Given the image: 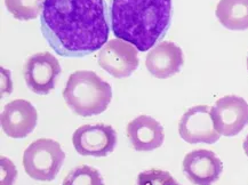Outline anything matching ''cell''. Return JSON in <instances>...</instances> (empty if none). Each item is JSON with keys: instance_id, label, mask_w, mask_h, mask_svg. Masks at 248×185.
Here are the masks:
<instances>
[{"instance_id": "obj_7", "label": "cell", "mask_w": 248, "mask_h": 185, "mask_svg": "<svg viewBox=\"0 0 248 185\" xmlns=\"http://www.w3.org/2000/svg\"><path fill=\"white\" fill-rule=\"evenodd\" d=\"M212 117L220 135L236 136L248 125V103L237 95H228L215 102Z\"/></svg>"}, {"instance_id": "obj_11", "label": "cell", "mask_w": 248, "mask_h": 185, "mask_svg": "<svg viewBox=\"0 0 248 185\" xmlns=\"http://www.w3.org/2000/svg\"><path fill=\"white\" fill-rule=\"evenodd\" d=\"M38 113L29 101L15 100L5 105L0 117L1 128L12 139H24L36 128Z\"/></svg>"}, {"instance_id": "obj_2", "label": "cell", "mask_w": 248, "mask_h": 185, "mask_svg": "<svg viewBox=\"0 0 248 185\" xmlns=\"http://www.w3.org/2000/svg\"><path fill=\"white\" fill-rule=\"evenodd\" d=\"M171 0H111L110 24L114 36L147 52L166 34Z\"/></svg>"}, {"instance_id": "obj_13", "label": "cell", "mask_w": 248, "mask_h": 185, "mask_svg": "<svg viewBox=\"0 0 248 185\" xmlns=\"http://www.w3.org/2000/svg\"><path fill=\"white\" fill-rule=\"evenodd\" d=\"M127 136L136 151H152L163 145L164 127L150 116H139L127 126Z\"/></svg>"}, {"instance_id": "obj_20", "label": "cell", "mask_w": 248, "mask_h": 185, "mask_svg": "<svg viewBox=\"0 0 248 185\" xmlns=\"http://www.w3.org/2000/svg\"><path fill=\"white\" fill-rule=\"evenodd\" d=\"M168 185H181V184H179V183H177V182L176 181H173V182H170V184H168Z\"/></svg>"}, {"instance_id": "obj_18", "label": "cell", "mask_w": 248, "mask_h": 185, "mask_svg": "<svg viewBox=\"0 0 248 185\" xmlns=\"http://www.w3.org/2000/svg\"><path fill=\"white\" fill-rule=\"evenodd\" d=\"M0 168H1V185H13L16 180L17 170L13 162L6 157L0 158Z\"/></svg>"}, {"instance_id": "obj_6", "label": "cell", "mask_w": 248, "mask_h": 185, "mask_svg": "<svg viewBox=\"0 0 248 185\" xmlns=\"http://www.w3.org/2000/svg\"><path fill=\"white\" fill-rule=\"evenodd\" d=\"M72 143L79 154L87 157H107L117 145V132L112 126L97 123L84 125L72 135Z\"/></svg>"}, {"instance_id": "obj_15", "label": "cell", "mask_w": 248, "mask_h": 185, "mask_svg": "<svg viewBox=\"0 0 248 185\" xmlns=\"http://www.w3.org/2000/svg\"><path fill=\"white\" fill-rule=\"evenodd\" d=\"M45 0H5L7 11L16 20L30 21L34 20L43 12Z\"/></svg>"}, {"instance_id": "obj_16", "label": "cell", "mask_w": 248, "mask_h": 185, "mask_svg": "<svg viewBox=\"0 0 248 185\" xmlns=\"http://www.w3.org/2000/svg\"><path fill=\"white\" fill-rule=\"evenodd\" d=\"M62 185H104V181L97 169L82 165L72 169Z\"/></svg>"}, {"instance_id": "obj_17", "label": "cell", "mask_w": 248, "mask_h": 185, "mask_svg": "<svg viewBox=\"0 0 248 185\" xmlns=\"http://www.w3.org/2000/svg\"><path fill=\"white\" fill-rule=\"evenodd\" d=\"M173 181V176L168 171L149 169L139 174L136 185H168Z\"/></svg>"}, {"instance_id": "obj_1", "label": "cell", "mask_w": 248, "mask_h": 185, "mask_svg": "<svg viewBox=\"0 0 248 185\" xmlns=\"http://www.w3.org/2000/svg\"><path fill=\"white\" fill-rule=\"evenodd\" d=\"M41 33L57 55L85 57L109 38L104 0H45Z\"/></svg>"}, {"instance_id": "obj_12", "label": "cell", "mask_w": 248, "mask_h": 185, "mask_svg": "<svg viewBox=\"0 0 248 185\" xmlns=\"http://www.w3.org/2000/svg\"><path fill=\"white\" fill-rule=\"evenodd\" d=\"M183 64L182 48L171 41H161L149 52L145 60L148 71L159 79H167L177 75Z\"/></svg>"}, {"instance_id": "obj_14", "label": "cell", "mask_w": 248, "mask_h": 185, "mask_svg": "<svg viewBox=\"0 0 248 185\" xmlns=\"http://www.w3.org/2000/svg\"><path fill=\"white\" fill-rule=\"evenodd\" d=\"M215 15L228 30H248V0H220Z\"/></svg>"}, {"instance_id": "obj_10", "label": "cell", "mask_w": 248, "mask_h": 185, "mask_svg": "<svg viewBox=\"0 0 248 185\" xmlns=\"http://www.w3.org/2000/svg\"><path fill=\"white\" fill-rule=\"evenodd\" d=\"M183 171L192 184L213 185L220 178L223 164L213 151L193 150L184 157Z\"/></svg>"}, {"instance_id": "obj_4", "label": "cell", "mask_w": 248, "mask_h": 185, "mask_svg": "<svg viewBox=\"0 0 248 185\" xmlns=\"http://www.w3.org/2000/svg\"><path fill=\"white\" fill-rule=\"evenodd\" d=\"M65 153L59 142L39 139L31 143L23 153L25 173L33 180L50 182L64 164Z\"/></svg>"}, {"instance_id": "obj_3", "label": "cell", "mask_w": 248, "mask_h": 185, "mask_svg": "<svg viewBox=\"0 0 248 185\" xmlns=\"http://www.w3.org/2000/svg\"><path fill=\"white\" fill-rule=\"evenodd\" d=\"M63 98L78 116H97L109 107L112 88L94 71L80 70L70 75L63 91Z\"/></svg>"}, {"instance_id": "obj_5", "label": "cell", "mask_w": 248, "mask_h": 185, "mask_svg": "<svg viewBox=\"0 0 248 185\" xmlns=\"http://www.w3.org/2000/svg\"><path fill=\"white\" fill-rule=\"evenodd\" d=\"M59 60L48 52L37 53L30 56L23 66V76L31 92L38 95H47L55 88L61 75Z\"/></svg>"}, {"instance_id": "obj_9", "label": "cell", "mask_w": 248, "mask_h": 185, "mask_svg": "<svg viewBox=\"0 0 248 185\" xmlns=\"http://www.w3.org/2000/svg\"><path fill=\"white\" fill-rule=\"evenodd\" d=\"M181 139L190 144L206 143L214 144L220 139L212 117V108L208 105H196L183 114L179 123Z\"/></svg>"}, {"instance_id": "obj_21", "label": "cell", "mask_w": 248, "mask_h": 185, "mask_svg": "<svg viewBox=\"0 0 248 185\" xmlns=\"http://www.w3.org/2000/svg\"><path fill=\"white\" fill-rule=\"evenodd\" d=\"M247 70H248V56H247Z\"/></svg>"}, {"instance_id": "obj_19", "label": "cell", "mask_w": 248, "mask_h": 185, "mask_svg": "<svg viewBox=\"0 0 248 185\" xmlns=\"http://www.w3.org/2000/svg\"><path fill=\"white\" fill-rule=\"evenodd\" d=\"M243 148H244L245 153H246V155L248 157V135L246 136V139H245L244 144H243Z\"/></svg>"}, {"instance_id": "obj_8", "label": "cell", "mask_w": 248, "mask_h": 185, "mask_svg": "<svg viewBox=\"0 0 248 185\" xmlns=\"http://www.w3.org/2000/svg\"><path fill=\"white\" fill-rule=\"evenodd\" d=\"M98 65L114 78H127L139 66L138 49L118 38L108 41L98 53Z\"/></svg>"}]
</instances>
